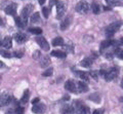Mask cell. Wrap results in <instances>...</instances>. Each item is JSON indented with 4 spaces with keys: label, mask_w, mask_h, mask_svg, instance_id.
<instances>
[{
    "label": "cell",
    "mask_w": 123,
    "mask_h": 114,
    "mask_svg": "<svg viewBox=\"0 0 123 114\" xmlns=\"http://www.w3.org/2000/svg\"><path fill=\"white\" fill-rule=\"evenodd\" d=\"M30 22L32 24H36V23L40 22V14L39 13H35L32 14V17H30Z\"/></svg>",
    "instance_id": "20"
},
{
    "label": "cell",
    "mask_w": 123,
    "mask_h": 114,
    "mask_svg": "<svg viewBox=\"0 0 123 114\" xmlns=\"http://www.w3.org/2000/svg\"><path fill=\"white\" fill-rule=\"evenodd\" d=\"M113 44H115V40H105V41H103V42L101 43L99 49H101V51H103L104 49L110 47L111 45H113Z\"/></svg>",
    "instance_id": "13"
},
{
    "label": "cell",
    "mask_w": 123,
    "mask_h": 114,
    "mask_svg": "<svg viewBox=\"0 0 123 114\" xmlns=\"http://www.w3.org/2000/svg\"><path fill=\"white\" fill-rule=\"evenodd\" d=\"M3 24V21H2V19H1V17H0V26H1Z\"/></svg>",
    "instance_id": "41"
},
{
    "label": "cell",
    "mask_w": 123,
    "mask_h": 114,
    "mask_svg": "<svg viewBox=\"0 0 123 114\" xmlns=\"http://www.w3.org/2000/svg\"><path fill=\"white\" fill-rule=\"evenodd\" d=\"M40 65L42 68H46L47 66L50 65V59H49L48 57H43L40 61Z\"/></svg>",
    "instance_id": "19"
},
{
    "label": "cell",
    "mask_w": 123,
    "mask_h": 114,
    "mask_svg": "<svg viewBox=\"0 0 123 114\" xmlns=\"http://www.w3.org/2000/svg\"><path fill=\"white\" fill-rule=\"evenodd\" d=\"M17 7L18 5L15 3H10V4H8L4 8V11H5V13L9 14V16H15V13H17Z\"/></svg>",
    "instance_id": "7"
},
{
    "label": "cell",
    "mask_w": 123,
    "mask_h": 114,
    "mask_svg": "<svg viewBox=\"0 0 123 114\" xmlns=\"http://www.w3.org/2000/svg\"><path fill=\"white\" fill-rule=\"evenodd\" d=\"M49 13H50V10H49L48 7H43V8H42V13H43L45 19H47L49 17Z\"/></svg>",
    "instance_id": "29"
},
{
    "label": "cell",
    "mask_w": 123,
    "mask_h": 114,
    "mask_svg": "<svg viewBox=\"0 0 123 114\" xmlns=\"http://www.w3.org/2000/svg\"><path fill=\"white\" fill-rule=\"evenodd\" d=\"M75 8H76L77 13H79L81 14H85V13H87L88 11H89L90 7H89V4H88L86 1H80V2H78L76 4Z\"/></svg>",
    "instance_id": "3"
},
{
    "label": "cell",
    "mask_w": 123,
    "mask_h": 114,
    "mask_svg": "<svg viewBox=\"0 0 123 114\" xmlns=\"http://www.w3.org/2000/svg\"><path fill=\"white\" fill-rule=\"evenodd\" d=\"M52 73H53V70H52V68H49V69H47L46 71H44L43 73H42V75H43L44 77H48V76H50Z\"/></svg>",
    "instance_id": "30"
},
{
    "label": "cell",
    "mask_w": 123,
    "mask_h": 114,
    "mask_svg": "<svg viewBox=\"0 0 123 114\" xmlns=\"http://www.w3.org/2000/svg\"><path fill=\"white\" fill-rule=\"evenodd\" d=\"M66 10H67V6L64 1L56 2V18L57 19H62V17L66 13Z\"/></svg>",
    "instance_id": "4"
},
{
    "label": "cell",
    "mask_w": 123,
    "mask_h": 114,
    "mask_svg": "<svg viewBox=\"0 0 123 114\" xmlns=\"http://www.w3.org/2000/svg\"><path fill=\"white\" fill-rule=\"evenodd\" d=\"M6 114H15V112H14V110L10 109V110H8V111L6 112Z\"/></svg>",
    "instance_id": "38"
},
{
    "label": "cell",
    "mask_w": 123,
    "mask_h": 114,
    "mask_svg": "<svg viewBox=\"0 0 123 114\" xmlns=\"http://www.w3.org/2000/svg\"><path fill=\"white\" fill-rule=\"evenodd\" d=\"M14 112H15V114H24L25 110L23 107H17V109L14 110Z\"/></svg>",
    "instance_id": "32"
},
{
    "label": "cell",
    "mask_w": 123,
    "mask_h": 114,
    "mask_svg": "<svg viewBox=\"0 0 123 114\" xmlns=\"http://www.w3.org/2000/svg\"><path fill=\"white\" fill-rule=\"evenodd\" d=\"M92 64V60L90 58H85L80 62V66H82L84 68H89Z\"/></svg>",
    "instance_id": "16"
},
{
    "label": "cell",
    "mask_w": 123,
    "mask_h": 114,
    "mask_svg": "<svg viewBox=\"0 0 123 114\" xmlns=\"http://www.w3.org/2000/svg\"><path fill=\"white\" fill-rule=\"evenodd\" d=\"M65 100H66V101H67V100H69V97H68V96H66V97H65Z\"/></svg>",
    "instance_id": "42"
},
{
    "label": "cell",
    "mask_w": 123,
    "mask_h": 114,
    "mask_svg": "<svg viewBox=\"0 0 123 114\" xmlns=\"http://www.w3.org/2000/svg\"><path fill=\"white\" fill-rule=\"evenodd\" d=\"M91 10H92V13H93L98 14L99 13H101V6H99L97 2H93L91 4Z\"/></svg>",
    "instance_id": "23"
},
{
    "label": "cell",
    "mask_w": 123,
    "mask_h": 114,
    "mask_svg": "<svg viewBox=\"0 0 123 114\" xmlns=\"http://www.w3.org/2000/svg\"><path fill=\"white\" fill-rule=\"evenodd\" d=\"M33 8H34L33 4H27L22 10V13H21L20 18H21V20L23 22V24H24L25 26L27 25V23H28V17H29V14L32 13Z\"/></svg>",
    "instance_id": "1"
},
{
    "label": "cell",
    "mask_w": 123,
    "mask_h": 114,
    "mask_svg": "<svg viewBox=\"0 0 123 114\" xmlns=\"http://www.w3.org/2000/svg\"><path fill=\"white\" fill-rule=\"evenodd\" d=\"M77 86H78V90L80 93H85L88 90V86L85 82H82V81H79L78 84H77Z\"/></svg>",
    "instance_id": "17"
},
{
    "label": "cell",
    "mask_w": 123,
    "mask_h": 114,
    "mask_svg": "<svg viewBox=\"0 0 123 114\" xmlns=\"http://www.w3.org/2000/svg\"><path fill=\"white\" fill-rule=\"evenodd\" d=\"M29 97H30V90L29 89H26L24 92V95H23V97L21 99V102L23 104H26L27 102L29 101Z\"/></svg>",
    "instance_id": "22"
},
{
    "label": "cell",
    "mask_w": 123,
    "mask_h": 114,
    "mask_svg": "<svg viewBox=\"0 0 123 114\" xmlns=\"http://www.w3.org/2000/svg\"><path fill=\"white\" fill-rule=\"evenodd\" d=\"M77 76H79L80 78H82L83 80H88V74L86 73V72H83V71H77L76 72Z\"/></svg>",
    "instance_id": "25"
},
{
    "label": "cell",
    "mask_w": 123,
    "mask_h": 114,
    "mask_svg": "<svg viewBox=\"0 0 123 114\" xmlns=\"http://www.w3.org/2000/svg\"><path fill=\"white\" fill-rule=\"evenodd\" d=\"M57 2V0H49V7H51L53 5H55Z\"/></svg>",
    "instance_id": "34"
},
{
    "label": "cell",
    "mask_w": 123,
    "mask_h": 114,
    "mask_svg": "<svg viewBox=\"0 0 123 114\" xmlns=\"http://www.w3.org/2000/svg\"><path fill=\"white\" fill-rule=\"evenodd\" d=\"M4 67H5V65L1 62V61H0V69H2V68H4Z\"/></svg>",
    "instance_id": "39"
},
{
    "label": "cell",
    "mask_w": 123,
    "mask_h": 114,
    "mask_svg": "<svg viewBox=\"0 0 123 114\" xmlns=\"http://www.w3.org/2000/svg\"><path fill=\"white\" fill-rule=\"evenodd\" d=\"M15 23H17V26L18 27H20V28H25L26 26L23 24V22L21 20V18L20 17H15Z\"/></svg>",
    "instance_id": "28"
},
{
    "label": "cell",
    "mask_w": 123,
    "mask_h": 114,
    "mask_svg": "<svg viewBox=\"0 0 123 114\" xmlns=\"http://www.w3.org/2000/svg\"><path fill=\"white\" fill-rule=\"evenodd\" d=\"M1 45L5 48H11V46H12V38L9 36H6L4 39L1 41Z\"/></svg>",
    "instance_id": "11"
},
{
    "label": "cell",
    "mask_w": 123,
    "mask_h": 114,
    "mask_svg": "<svg viewBox=\"0 0 123 114\" xmlns=\"http://www.w3.org/2000/svg\"><path fill=\"white\" fill-rule=\"evenodd\" d=\"M0 55H1L2 57H4V58H6V59H10L11 58V54H10V52L7 51H3V49L0 51Z\"/></svg>",
    "instance_id": "26"
},
{
    "label": "cell",
    "mask_w": 123,
    "mask_h": 114,
    "mask_svg": "<svg viewBox=\"0 0 123 114\" xmlns=\"http://www.w3.org/2000/svg\"><path fill=\"white\" fill-rule=\"evenodd\" d=\"M121 27V22H115V23H112L109 27L106 29V35L108 37H111L113 36L115 33H116L119 29Z\"/></svg>",
    "instance_id": "2"
},
{
    "label": "cell",
    "mask_w": 123,
    "mask_h": 114,
    "mask_svg": "<svg viewBox=\"0 0 123 114\" xmlns=\"http://www.w3.org/2000/svg\"><path fill=\"white\" fill-rule=\"evenodd\" d=\"M46 110V106L44 104H37V105H34L33 108H32V111L36 114H43Z\"/></svg>",
    "instance_id": "8"
},
{
    "label": "cell",
    "mask_w": 123,
    "mask_h": 114,
    "mask_svg": "<svg viewBox=\"0 0 123 114\" xmlns=\"http://www.w3.org/2000/svg\"><path fill=\"white\" fill-rule=\"evenodd\" d=\"M44 2H45V0H39V3L41 5H43L44 4Z\"/></svg>",
    "instance_id": "40"
},
{
    "label": "cell",
    "mask_w": 123,
    "mask_h": 114,
    "mask_svg": "<svg viewBox=\"0 0 123 114\" xmlns=\"http://www.w3.org/2000/svg\"><path fill=\"white\" fill-rule=\"evenodd\" d=\"M13 56L15 57V58H18V59H21L23 56H24V51H15L13 52Z\"/></svg>",
    "instance_id": "31"
},
{
    "label": "cell",
    "mask_w": 123,
    "mask_h": 114,
    "mask_svg": "<svg viewBox=\"0 0 123 114\" xmlns=\"http://www.w3.org/2000/svg\"><path fill=\"white\" fill-rule=\"evenodd\" d=\"M71 22H72V18H71V16H69V17H67L65 20L62 22V24H61V30H66L69 26L71 25Z\"/></svg>",
    "instance_id": "12"
},
{
    "label": "cell",
    "mask_w": 123,
    "mask_h": 114,
    "mask_svg": "<svg viewBox=\"0 0 123 114\" xmlns=\"http://www.w3.org/2000/svg\"><path fill=\"white\" fill-rule=\"evenodd\" d=\"M103 113H104V109H97L92 112V114H103Z\"/></svg>",
    "instance_id": "33"
},
{
    "label": "cell",
    "mask_w": 123,
    "mask_h": 114,
    "mask_svg": "<svg viewBox=\"0 0 123 114\" xmlns=\"http://www.w3.org/2000/svg\"><path fill=\"white\" fill-rule=\"evenodd\" d=\"M35 41L37 42V44H39V46L42 48V49H44V51H49V44L48 42L46 41V39L44 37H36V39Z\"/></svg>",
    "instance_id": "6"
},
{
    "label": "cell",
    "mask_w": 123,
    "mask_h": 114,
    "mask_svg": "<svg viewBox=\"0 0 123 114\" xmlns=\"http://www.w3.org/2000/svg\"><path fill=\"white\" fill-rule=\"evenodd\" d=\"M89 99L91 101H93V102H95V103H99V102H101V100H99V96L98 94H95V95H91V96L89 97Z\"/></svg>",
    "instance_id": "27"
},
{
    "label": "cell",
    "mask_w": 123,
    "mask_h": 114,
    "mask_svg": "<svg viewBox=\"0 0 123 114\" xmlns=\"http://www.w3.org/2000/svg\"><path fill=\"white\" fill-rule=\"evenodd\" d=\"M50 55L52 57H55V58H61V59L66 58V52H64L62 51H51Z\"/></svg>",
    "instance_id": "18"
},
{
    "label": "cell",
    "mask_w": 123,
    "mask_h": 114,
    "mask_svg": "<svg viewBox=\"0 0 123 114\" xmlns=\"http://www.w3.org/2000/svg\"><path fill=\"white\" fill-rule=\"evenodd\" d=\"M61 112H62V114H72L74 112V108L70 105H65V106H63Z\"/></svg>",
    "instance_id": "15"
},
{
    "label": "cell",
    "mask_w": 123,
    "mask_h": 114,
    "mask_svg": "<svg viewBox=\"0 0 123 114\" xmlns=\"http://www.w3.org/2000/svg\"><path fill=\"white\" fill-rule=\"evenodd\" d=\"M14 39L18 43H24L28 40V36L25 33H17L14 35Z\"/></svg>",
    "instance_id": "9"
},
{
    "label": "cell",
    "mask_w": 123,
    "mask_h": 114,
    "mask_svg": "<svg viewBox=\"0 0 123 114\" xmlns=\"http://www.w3.org/2000/svg\"><path fill=\"white\" fill-rule=\"evenodd\" d=\"M39 101H40L39 98H35V99H34V100L32 101V104H33V105H36V104L39 103Z\"/></svg>",
    "instance_id": "35"
},
{
    "label": "cell",
    "mask_w": 123,
    "mask_h": 114,
    "mask_svg": "<svg viewBox=\"0 0 123 114\" xmlns=\"http://www.w3.org/2000/svg\"><path fill=\"white\" fill-rule=\"evenodd\" d=\"M89 107L85 105H81L79 106L77 109V114H89Z\"/></svg>",
    "instance_id": "14"
},
{
    "label": "cell",
    "mask_w": 123,
    "mask_h": 114,
    "mask_svg": "<svg viewBox=\"0 0 123 114\" xmlns=\"http://www.w3.org/2000/svg\"><path fill=\"white\" fill-rule=\"evenodd\" d=\"M0 45H1V40H0Z\"/></svg>",
    "instance_id": "43"
},
{
    "label": "cell",
    "mask_w": 123,
    "mask_h": 114,
    "mask_svg": "<svg viewBox=\"0 0 123 114\" xmlns=\"http://www.w3.org/2000/svg\"><path fill=\"white\" fill-rule=\"evenodd\" d=\"M90 75H91L94 79H98V76H97V73H95V72H90Z\"/></svg>",
    "instance_id": "37"
},
{
    "label": "cell",
    "mask_w": 123,
    "mask_h": 114,
    "mask_svg": "<svg viewBox=\"0 0 123 114\" xmlns=\"http://www.w3.org/2000/svg\"><path fill=\"white\" fill-rule=\"evenodd\" d=\"M28 31H29L30 33L34 34V35H40V34L42 33V29H41V28H37V27H35V28H29V29H28Z\"/></svg>",
    "instance_id": "24"
},
{
    "label": "cell",
    "mask_w": 123,
    "mask_h": 114,
    "mask_svg": "<svg viewBox=\"0 0 123 114\" xmlns=\"http://www.w3.org/2000/svg\"><path fill=\"white\" fill-rule=\"evenodd\" d=\"M119 73V70H118V68L116 67H113V68H111V69L109 71H106V75H105V78H106V80L108 81H110V80H113V79H115L117 77V75Z\"/></svg>",
    "instance_id": "5"
},
{
    "label": "cell",
    "mask_w": 123,
    "mask_h": 114,
    "mask_svg": "<svg viewBox=\"0 0 123 114\" xmlns=\"http://www.w3.org/2000/svg\"><path fill=\"white\" fill-rule=\"evenodd\" d=\"M65 89L70 93H76V83L73 80H68L65 84Z\"/></svg>",
    "instance_id": "10"
},
{
    "label": "cell",
    "mask_w": 123,
    "mask_h": 114,
    "mask_svg": "<svg viewBox=\"0 0 123 114\" xmlns=\"http://www.w3.org/2000/svg\"><path fill=\"white\" fill-rule=\"evenodd\" d=\"M52 45L53 46H60V45H63L64 43V39L62 37H55L52 39Z\"/></svg>",
    "instance_id": "21"
},
{
    "label": "cell",
    "mask_w": 123,
    "mask_h": 114,
    "mask_svg": "<svg viewBox=\"0 0 123 114\" xmlns=\"http://www.w3.org/2000/svg\"><path fill=\"white\" fill-rule=\"evenodd\" d=\"M39 56H40V51H35V52L33 54V58H34V59H37Z\"/></svg>",
    "instance_id": "36"
}]
</instances>
